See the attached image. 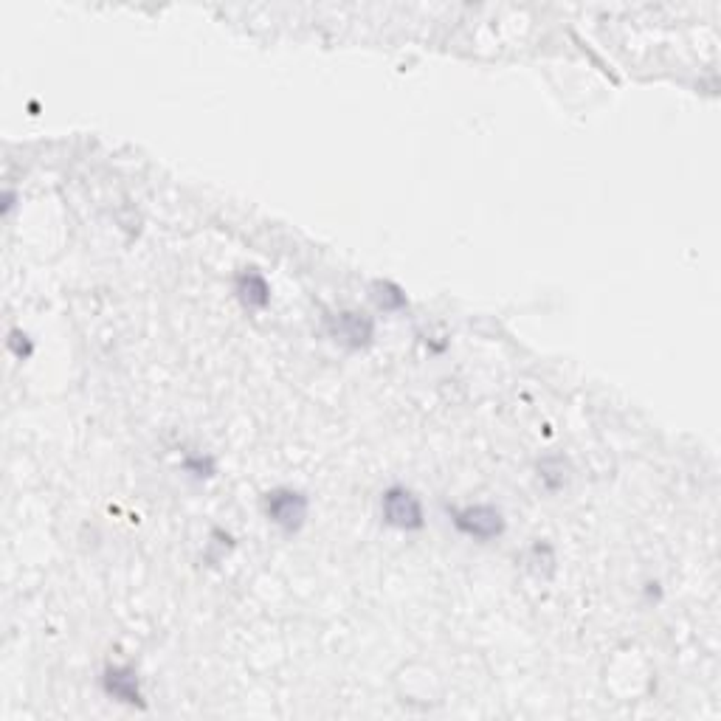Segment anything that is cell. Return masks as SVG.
I'll list each match as a JSON object with an SVG mask.
<instances>
[{"label": "cell", "mask_w": 721, "mask_h": 721, "mask_svg": "<svg viewBox=\"0 0 721 721\" xmlns=\"http://www.w3.org/2000/svg\"><path fill=\"white\" fill-rule=\"evenodd\" d=\"M384 507V522L398 530H420L423 527V505L409 488H389L381 499Z\"/></svg>", "instance_id": "cell-1"}, {"label": "cell", "mask_w": 721, "mask_h": 721, "mask_svg": "<svg viewBox=\"0 0 721 721\" xmlns=\"http://www.w3.org/2000/svg\"><path fill=\"white\" fill-rule=\"evenodd\" d=\"M454 524L465 536L476 538V541H491V538L502 536L505 530V519L502 513L491 505H474L465 510H454Z\"/></svg>", "instance_id": "cell-2"}, {"label": "cell", "mask_w": 721, "mask_h": 721, "mask_svg": "<svg viewBox=\"0 0 721 721\" xmlns=\"http://www.w3.org/2000/svg\"><path fill=\"white\" fill-rule=\"evenodd\" d=\"M265 513L285 533H296L307 519V499L299 491H274L265 496Z\"/></svg>", "instance_id": "cell-3"}, {"label": "cell", "mask_w": 721, "mask_h": 721, "mask_svg": "<svg viewBox=\"0 0 721 721\" xmlns=\"http://www.w3.org/2000/svg\"><path fill=\"white\" fill-rule=\"evenodd\" d=\"M372 322H369L367 316H361V313H338L333 324H330V333L341 341H347V344H353V347H361V344H367L369 338H372Z\"/></svg>", "instance_id": "cell-4"}, {"label": "cell", "mask_w": 721, "mask_h": 721, "mask_svg": "<svg viewBox=\"0 0 721 721\" xmlns=\"http://www.w3.org/2000/svg\"><path fill=\"white\" fill-rule=\"evenodd\" d=\"M237 291H240V299L246 302V305H254V307H262L268 305V282L251 268L248 274L240 277V285H237Z\"/></svg>", "instance_id": "cell-5"}, {"label": "cell", "mask_w": 721, "mask_h": 721, "mask_svg": "<svg viewBox=\"0 0 721 721\" xmlns=\"http://www.w3.org/2000/svg\"><path fill=\"white\" fill-rule=\"evenodd\" d=\"M108 691L113 696H119L124 702H136L139 699V688H136V679L124 671H110L108 674Z\"/></svg>", "instance_id": "cell-6"}]
</instances>
